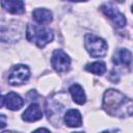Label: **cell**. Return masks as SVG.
<instances>
[{
    "label": "cell",
    "instance_id": "obj_9",
    "mask_svg": "<svg viewBox=\"0 0 133 133\" xmlns=\"http://www.w3.org/2000/svg\"><path fill=\"white\" fill-rule=\"evenodd\" d=\"M43 117V112L41 110V107L35 104V103H32L28 106V108L23 112L22 114V118L23 121L25 122H36L38 119H41Z\"/></svg>",
    "mask_w": 133,
    "mask_h": 133
},
{
    "label": "cell",
    "instance_id": "obj_16",
    "mask_svg": "<svg viewBox=\"0 0 133 133\" xmlns=\"http://www.w3.org/2000/svg\"><path fill=\"white\" fill-rule=\"evenodd\" d=\"M32 133H51V132L46 128H38V129L34 130Z\"/></svg>",
    "mask_w": 133,
    "mask_h": 133
},
{
    "label": "cell",
    "instance_id": "obj_10",
    "mask_svg": "<svg viewBox=\"0 0 133 133\" xmlns=\"http://www.w3.org/2000/svg\"><path fill=\"white\" fill-rule=\"evenodd\" d=\"M21 26L18 25V23L14 22V24L11 25H8L7 27L2 24L1 26V35H4V34H7L9 32V34L7 35V38L4 41V42H14V41H17L20 38L21 36Z\"/></svg>",
    "mask_w": 133,
    "mask_h": 133
},
{
    "label": "cell",
    "instance_id": "obj_13",
    "mask_svg": "<svg viewBox=\"0 0 133 133\" xmlns=\"http://www.w3.org/2000/svg\"><path fill=\"white\" fill-rule=\"evenodd\" d=\"M32 19L38 24H48L52 21V12L46 8H35L32 11Z\"/></svg>",
    "mask_w": 133,
    "mask_h": 133
},
{
    "label": "cell",
    "instance_id": "obj_12",
    "mask_svg": "<svg viewBox=\"0 0 133 133\" xmlns=\"http://www.w3.org/2000/svg\"><path fill=\"white\" fill-rule=\"evenodd\" d=\"M1 5L6 11L14 15H20L25 11V5L23 1H1Z\"/></svg>",
    "mask_w": 133,
    "mask_h": 133
},
{
    "label": "cell",
    "instance_id": "obj_5",
    "mask_svg": "<svg viewBox=\"0 0 133 133\" xmlns=\"http://www.w3.org/2000/svg\"><path fill=\"white\" fill-rule=\"evenodd\" d=\"M51 63L53 69L58 73H63L70 70L71 66V58L70 56L63 52L62 50H54L52 57H51Z\"/></svg>",
    "mask_w": 133,
    "mask_h": 133
},
{
    "label": "cell",
    "instance_id": "obj_3",
    "mask_svg": "<svg viewBox=\"0 0 133 133\" xmlns=\"http://www.w3.org/2000/svg\"><path fill=\"white\" fill-rule=\"evenodd\" d=\"M84 46L86 51L91 55L92 57H102L107 53V44L106 42L92 34V33H87L84 37Z\"/></svg>",
    "mask_w": 133,
    "mask_h": 133
},
{
    "label": "cell",
    "instance_id": "obj_2",
    "mask_svg": "<svg viewBox=\"0 0 133 133\" xmlns=\"http://www.w3.org/2000/svg\"><path fill=\"white\" fill-rule=\"evenodd\" d=\"M26 37L29 42L34 43L37 47L43 48L53 39V32L51 29L44 26L28 24L26 29Z\"/></svg>",
    "mask_w": 133,
    "mask_h": 133
},
{
    "label": "cell",
    "instance_id": "obj_14",
    "mask_svg": "<svg viewBox=\"0 0 133 133\" xmlns=\"http://www.w3.org/2000/svg\"><path fill=\"white\" fill-rule=\"evenodd\" d=\"M70 94L72 96V99L75 103L79 104V105H83L86 101V97H85V92L82 88L81 85L75 83L73 85L70 86Z\"/></svg>",
    "mask_w": 133,
    "mask_h": 133
},
{
    "label": "cell",
    "instance_id": "obj_19",
    "mask_svg": "<svg viewBox=\"0 0 133 133\" xmlns=\"http://www.w3.org/2000/svg\"><path fill=\"white\" fill-rule=\"evenodd\" d=\"M74 133H83V132H74Z\"/></svg>",
    "mask_w": 133,
    "mask_h": 133
},
{
    "label": "cell",
    "instance_id": "obj_20",
    "mask_svg": "<svg viewBox=\"0 0 133 133\" xmlns=\"http://www.w3.org/2000/svg\"><path fill=\"white\" fill-rule=\"evenodd\" d=\"M132 12H133V4H132Z\"/></svg>",
    "mask_w": 133,
    "mask_h": 133
},
{
    "label": "cell",
    "instance_id": "obj_4",
    "mask_svg": "<svg viewBox=\"0 0 133 133\" xmlns=\"http://www.w3.org/2000/svg\"><path fill=\"white\" fill-rule=\"evenodd\" d=\"M30 77V71L27 65L24 64H17L12 66L8 74V83L10 85H21Z\"/></svg>",
    "mask_w": 133,
    "mask_h": 133
},
{
    "label": "cell",
    "instance_id": "obj_18",
    "mask_svg": "<svg viewBox=\"0 0 133 133\" xmlns=\"http://www.w3.org/2000/svg\"><path fill=\"white\" fill-rule=\"evenodd\" d=\"M101 133H111L110 131H104V132H101Z\"/></svg>",
    "mask_w": 133,
    "mask_h": 133
},
{
    "label": "cell",
    "instance_id": "obj_11",
    "mask_svg": "<svg viewBox=\"0 0 133 133\" xmlns=\"http://www.w3.org/2000/svg\"><path fill=\"white\" fill-rule=\"evenodd\" d=\"M63 121L65 125L71 128L80 127L82 125V116L77 109H69L63 116Z\"/></svg>",
    "mask_w": 133,
    "mask_h": 133
},
{
    "label": "cell",
    "instance_id": "obj_6",
    "mask_svg": "<svg viewBox=\"0 0 133 133\" xmlns=\"http://www.w3.org/2000/svg\"><path fill=\"white\" fill-rule=\"evenodd\" d=\"M101 10L104 12L105 16H107L112 22L113 24L118 27L122 28L126 25V18L125 16L115 7L113 6L111 3H105L101 6Z\"/></svg>",
    "mask_w": 133,
    "mask_h": 133
},
{
    "label": "cell",
    "instance_id": "obj_15",
    "mask_svg": "<svg viewBox=\"0 0 133 133\" xmlns=\"http://www.w3.org/2000/svg\"><path fill=\"white\" fill-rule=\"evenodd\" d=\"M85 70L96 75H103L106 72V64L102 61H95L86 64Z\"/></svg>",
    "mask_w": 133,
    "mask_h": 133
},
{
    "label": "cell",
    "instance_id": "obj_8",
    "mask_svg": "<svg viewBox=\"0 0 133 133\" xmlns=\"http://www.w3.org/2000/svg\"><path fill=\"white\" fill-rule=\"evenodd\" d=\"M112 61L115 65H131L133 61L132 53L127 49H118L112 56Z\"/></svg>",
    "mask_w": 133,
    "mask_h": 133
},
{
    "label": "cell",
    "instance_id": "obj_17",
    "mask_svg": "<svg viewBox=\"0 0 133 133\" xmlns=\"http://www.w3.org/2000/svg\"><path fill=\"white\" fill-rule=\"evenodd\" d=\"M1 119H2V123H1V128L3 129L5 127V115H1Z\"/></svg>",
    "mask_w": 133,
    "mask_h": 133
},
{
    "label": "cell",
    "instance_id": "obj_1",
    "mask_svg": "<svg viewBox=\"0 0 133 133\" xmlns=\"http://www.w3.org/2000/svg\"><path fill=\"white\" fill-rule=\"evenodd\" d=\"M103 108L111 116L126 117L133 115V99L128 98L116 89H108L104 92Z\"/></svg>",
    "mask_w": 133,
    "mask_h": 133
},
{
    "label": "cell",
    "instance_id": "obj_7",
    "mask_svg": "<svg viewBox=\"0 0 133 133\" xmlns=\"http://www.w3.org/2000/svg\"><path fill=\"white\" fill-rule=\"evenodd\" d=\"M24 105V100L16 92L10 91L1 97V106H6L10 110H19Z\"/></svg>",
    "mask_w": 133,
    "mask_h": 133
}]
</instances>
